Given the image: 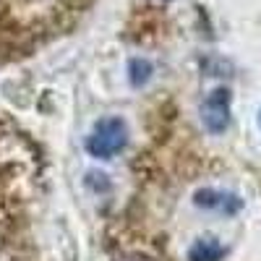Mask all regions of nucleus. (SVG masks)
<instances>
[{
	"instance_id": "f257e3e1",
	"label": "nucleus",
	"mask_w": 261,
	"mask_h": 261,
	"mask_svg": "<svg viewBox=\"0 0 261 261\" xmlns=\"http://www.w3.org/2000/svg\"><path fill=\"white\" fill-rule=\"evenodd\" d=\"M125 146V123L120 118H102L89 141H86V149L94 157H113Z\"/></svg>"
},
{
	"instance_id": "f03ea898",
	"label": "nucleus",
	"mask_w": 261,
	"mask_h": 261,
	"mask_svg": "<svg viewBox=\"0 0 261 261\" xmlns=\"http://www.w3.org/2000/svg\"><path fill=\"white\" fill-rule=\"evenodd\" d=\"M201 113H204L206 130H212V134H222V130L227 128V123H230V92L227 89H214L206 97Z\"/></svg>"
},
{
	"instance_id": "7ed1b4c3",
	"label": "nucleus",
	"mask_w": 261,
	"mask_h": 261,
	"mask_svg": "<svg viewBox=\"0 0 261 261\" xmlns=\"http://www.w3.org/2000/svg\"><path fill=\"white\" fill-rule=\"evenodd\" d=\"M196 204L199 206H206V209H220V212H235L241 209V201L235 196H227V193H220V191H199L196 193Z\"/></svg>"
},
{
	"instance_id": "20e7f679",
	"label": "nucleus",
	"mask_w": 261,
	"mask_h": 261,
	"mask_svg": "<svg viewBox=\"0 0 261 261\" xmlns=\"http://www.w3.org/2000/svg\"><path fill=\"white\" fill-rule=\"evenodd\" d=\"M225 253L222 243L214 241V238H201V241H196L188 251V261H220Z\"/></svg>"
}]
</instances>
